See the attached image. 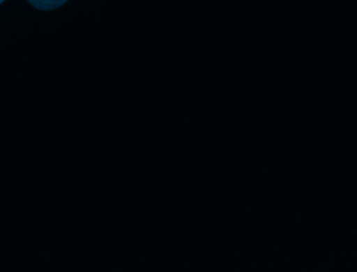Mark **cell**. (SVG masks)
<instances>
[{
    "mask_svg": "<svg viewBox=\"0 0 357 272\" xmlns=\"http://www.w3.org/2000/svg\"><path fill=\"white\" fill-rule=\"evenodd\" d=\"M3 1H5V0H0V3H3Z\"/></svg>",
    "mask_w": 357,
    "mask_h": 272,
    "instance_id": "7a4b0ae2",
    "label": "cell"
},
{
    "mask_svg": "<svg viewBox=\"0 0 357 272\" xmlns=\"http://www.w3.org/2000/svg\"><path fill=\"white\" fill-rule=\"evenodd\" d=\"M29 1L39 10H51L63 6L68 0H29Z\"/></svg>",
    "mask_w": 357,
    "mask_h": 272,
    "instance_id": "6da1fadb",
    "label": "cell"
}]
</instances>
